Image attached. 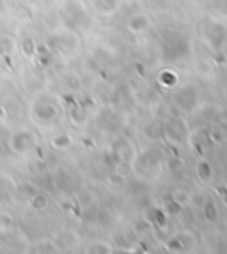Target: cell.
<instances>
[{
    "label": "cell",
    "instance_id": "obj_9",
    "mask_svg": "<svg viewBox=\"0 0 227 254\" xmlns=\"http://www.w3.org/2000/svg\"><path fill=\"white\" fill-rule=\"evenodd\" d=\"M71 142H73V139H71V135H69V133H59L57 137H54V139H52V146H54V148H57V149L69 148V146H71Z\"/></svg>",
    "mask_w": 227,
    "mask_h": 254
},
{
    "label": "cell",
    "instance_id": "obj_10",
    "mask_svg": "<svg viewBox=\"0 0 227 254\" xmlns=\"http://www.w3.org/2000/svg\"><path fill=\"white\" fill-rule=\"evenodd\" d=\"M14 50V41L7 36L0 38V55H11Z\"/></svg>",
    "mask_w": 227,
    "mask_h": 254
},
{
    "label": "cell",
    "instance_id": "obj_12",
    "mask_svg": "<svg viewBox=\"0 0 227 254\" xmlns=\"http://www.w3.org/2000/svg\"><path fill=\"white\" fill-rule=\"evenodd\" d=\"M82 118H85V112H84V110L75 109V110H73V112H71V119H73V121H75L76 125L82 123Z\"/></svg>",
    "mask_w": 227,
    "mask_h": 254
},
{
    "label": "cell",
    "instance_id": "obj_13",
    "mask_svg": "<svg viewBox=\"0 0 227 254\" xmlns=\"http://www.w3.org/2000/svg\"><path fill=\"white\" fill-rule=\"evenodd\" d=\"M2 226H13V220H11V217H7V215L0 217V228H2Z\"/></svg>",
    "mask_w": 227,
    "mask_h": 254
},
{
    "label": "cell",
    "instance_id": "obj_2",
    "mask_svg": "<svg viewBox=\"0 0 227 254\" xmlns=\"http://www.w3.org/2000/svg\"><path fill=\"white\" fill-rule=\"evenodd\" d=\"M9 148L16 155H25L36 148V135L30 130H20L9 139Z\"/></svg>",
    "mask_w": 227,
    "mask_h": 254
},
{
    "label": "cell",
    "instance_id": "obj_4",
    "mask_svg": "<svg viewBox=\"0 0 227 254\" xmlns=\"http://www.w3.org/2000/svg\"><path fill=\"white\" fill-rule=\"evenodd\" d=\"M47 45L52 52H55V50L64 52V50H73V48L78 45V41H76L73 32H66V34H55V36H52V38H48Z\"/></svg>",
    "mask_w": 227,
    "mask_h": 254
},
{
    "label": "cell",
    "instance_id": "obj_3",
    "mask_svg": "<svg viewBox=\"0 0 227 254\" xmlns=\"http://www.w3.org/2000/svg\"><path fill=\"white\" fill-rule=\"evenodd\" d=\"M32 118L41 125H52L60 118V110L52 102H39L32 107Z\"/></svg>",
    "mask_w": 227,
    "mask_h": 254
},
{
    "label": "cell",
    "instance_id": "obj_1",
    "mask_svg": "<svg viewBox=\"0 0 227 254\" xmlns=\"http://www.w3.org/2000/svg\"><path fill=\"white\" fill-rule=\"evenodd\" d=\"M60 14H62L64 25L69 30H82L91 23V16L87 14L84 5H82L80 2H76V0L66 2Z\"/></svg>",
    "mask_w": 227,
    "mask_h": 254
},
{
    "label": "cell",
    "instance_id": "obj_14",
    "mask_svg": "<svg viewBox=\"0 0 227 254\" xmlns=\"http://www.w3.org/2000/svg\"><path fill=\"white\" fill-rule=\"evenodd\" d=\"M151 213H153V217H155L156 222H160V220H162V215H160V213H158V212H151Z\"/></svg>",
    "mask_w": 227,
    "mask_h": 254
},
{
    "label": "cell",
    "instance_id": "obj_6",
    "mask_svg": "<svg viewBox=\"0 0 227 254\" xmlns=\"http://www.w3.org/2000/svg\"><path fill=\"white\" fill-rule=\"evenodd\" d=\"M147 27H149V20H147V16H144V14H135L126 23V29L130 30V32H135V34L146 30Z\"/></svg>",
    "mask_w": 227,
    "mask_h": 254
},
{
    "label": "cell",
    "instance_id": "obj_11",
    "mask_svg": "<svg viewBox=\"0 0 227 254\" xmlns=\"http://www.w3.org/2000/svg\"><path fill=\"white\" fill-rule=\"evenodd\" d=\"M87 253H112V247L105 242H100V244H91L87 249Z\"/></svg>",
    "mask_w": 227,
    "mask_h": 254
},
{
    "label": "cell",
    "instance_id": "obj_7",
    "mask_svg": "<svg viewBox=\"0 0 227 254\" xmlns=\"http://www.w3.org/2000/svg\"><path fill=\"white\" fill-rule=\"evenodd\" d=\"M29 204H30L32 210H36V212H45V210L48 208V204H50V201H48L47 194H43V192H36V194L30 197Z\"/></svg>",
    "mask_w": 227,
    "mask_h": 254
},
{
    "label": "cell",
    "instance_id": "obj_8",
    "mask_svg": "<svg viewBox=\"0 0 227 254\" xmlns=\"http://www.w3.org/2000/svg\"><path fill=\"white\" fill-rule=\"evenodd\" d=\"M21 54L25 55V57H29V59H32V57H36V48H38V43L34 41L32 38H25L23 41H21Z\"/></svg>",
    "mask_w": 227,
    "mask_h": 254
},
{
    "label": "cell",
    "instance_id": "obj_15",
    "mask_svg": "<svg viewBox=\"0 0 227 254\" xmlns=\"http://www.w3.org/2000/svg\"><path fill=\"white\" fill-rule=\"evenodd\" d=\"M4 118H5V109L0 105V119H4Z\"/></svg>",
    "mask_w": 227,
    "mask_h": 254
},
{
    "label": "cell",
    "instance_id": "obj_16",
    "mask_svg": "<svg viewBox=\"0 0 227 254\" xmlns=\"http://www.w3.org/2000/svg\"><path fill=\"white\" fill-rule=\"evenodd\" d=\"M23 2H34V0H23Z\"/></svg>",
    "mask_w": 227,
    "mask_h": 254
},
{
    "label": "cell",
    "instance_id": "obj_5",
    "mask_svg": "<svg viewBox=\"0 0 227 254\" xmlns=\"http://www.w3.org/2000/svg\"><path fill=\"white\" fill-rule=\"evenodd\" d=\"M93 5L100 14H114L121 7V0H93Z\"/></svg>",
    "mask_w": 227,
    "mask_h": 254
}]
</instances>
